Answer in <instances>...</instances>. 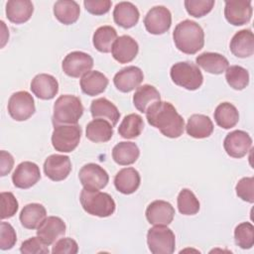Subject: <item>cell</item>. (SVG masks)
I'll return each instance as SVG.
<instances>
[{
    "label": "cell",
    "mask_w": 254,
    "mask_h": 254,
    "mask_svg": "<svg viewBox=\"0 0 254 254\" xmlns=\"http://www.w3.org/2000/svg\"><path fill=\"white\" fill-rule=\"evenodd\" d=\"M148 123L166 137L179 138L185 129V121L175 106L167 101H157L146 111Z\"/></svg>",
    "instance_id": "1"
},
{
    "label": "cell",
    "mask_w": 254,
    "mask_h": 254,
    "mask_svg": "<svg viewBox=\"0 0 254 254\" xmlns=\"http://www.w3.org/2000/svg\"><path fill=\"white\" fill-rule=\"evenodd\" d=\"M173 39L179 51L187 55H193L203 48L204 32L196 22L184 20L175 27Z\"/></svg>",
    "instance_id": "2"
},
{
    "label": "cell",
    "mask_w": 254,
    "mask_h": 254,
    "mask_svg": "<svg viewBox=\"0 0 254 254\" xmlns=\"http://www.w3.org/2000/svg\"><path fill=\"white\" fill-rule=\"evenodd\" d=\"M83 111L79 97L70 94L61 95L54 104L53 124L54 126L77 124Z\"/></svg>",
    "instance_id": "3"
},
{
    "label": "cell",
    "mask_w": 254,
    "mask_h": 254,
    "mask_svg": "<svg viewBox=\"0 0 254 254\" xmlns=\"http://www.w3.org/2000/svg\"><path fill=\"white\" fill-rule=\"evenodd\" d=\"M82 208L90 215L108 217L115 211L116 204L112 196L107 192L83 189L79 195Z\"/></svg>",
    "instance_id": "4"
},
{
    "label": "cell",
    "mask_w": 254,
    "mask_h": 254,
    "mask_svg": "<svg viewBox=\"0 0 254 254\" xmlns=\"http://www.w3.org/2000/svg\"><path fill=\"white\" fill-rule=\"evenodd\" d=\"M170 76L173 82L188 90L199 88L203 82V76L198 66L190 62H179L172 65Z\"/></svg>",
    "instance_id": "5"
},
{
    "label": "cell",
    "mask_w": 254,
    "mask_h": 254,
    "mask_svg": "<svg viewBox=\"0 0 254 254\" xmlns=\"http://www.w3.org/2000/svg\"><path fill=\"white\" fill-rule=\"evenodd\" d=\"M81 128L78 124L55 126L52 133V144L56 151L69 153L79 144L81 138Z\"/></svg>",
    "instance_id": "6"
},
{
    "label": "cell",
    "mask_w": 254,
    "mask_h": 254,
    "mask_svg": "<svg viewBox=\"0 0 254 254\" xmlns=\"http://www.w3.org/2000/svg\"><path fill=\"white\" fill-rule=\"evenodd\" d=\"M147 244L153 254H172L176 248L175 233L167 225H155L148 230Z\"/></svg>",
    "instance_id": "7"
},
{
    "label": "cell",
    "mask_w": 254,
    "mask_h": 254,
    "mask_svg": "<svg viewBox=\"0 0 254 254\" xmlns=\"http://www.w3.org/2000/svg\"><path fill=\"white\" fill-rule=\"evenodd\" d=\"M36 111L33 96L25 90L14 92L8 101V112L16 121L29 119Z\"/></svg>",
    "instance_id": "8"
},
{
    "label": "cell",
    "mask_w": 254,
    "mask_h": 254,
    "mask_svg": "<svg viewBox=\"0 0 254 254\" xmlns=\"http://www.w3.org/2000/svg\"><path fill=\"white\" fill-rule=\"evenodd\" d=\"M78 178L83 189L90 190H99L104 189L109 182L107 172L102 167L94 163H89L81 167L78 173Z\"/></svg>",
    "instance_id": "9"
},
{
    "label": "cell",
    "mask_w": 254,
    "mask_h": 254,
    "mask_svg": "<svg viewBox=\"0 0 254 254\" xmlns=\"http://www.w3.org/2000/svg\"><path fill=\"white\" fill-rule=\"evenodd\" d=\"M93 66V59L90 55L74 51L65 56L63 61L62 68L70 77H79L88 72Z\"/></svg>",
    "instance_id": "10"
},
{
    "label": "cell",
    "mask_w": 254,
    "mask_h": 254,
    "mask_svg": "<svg viewBox=\"0 0 254 254\" xmlns=\"http://www.w3.org/2000/svg\"><path fill=\"white\" fill-rule=\"evenodd\" d=\"M144 25L150 34L162 35L171 28L172 14L165 6H155L146 14Z\"/></svg>",
    "instance_id": "11"
},
{
    "label": "cell",
    "mask_w": 254,
    "mask_h": 254,
    "mask_svg": "<svg viewBox=\"0 0 254 254\" xmlns=\"http://www.w3.org/2000/svg\"><path fill=\"white\" fill-rule=\"evenodd\" d=\"M252 147L250 135L242 130H235L228 133L223 141V148L228 156L240 159L247 155Z\"/></svg>",
    "instance_id": "12"
},
{
    "label": "cell",
    "mask_w": 254,
    "mask_h": 254,
    "mask_svg": "<svg viewBox=\"0 0 254 254\" xmlns=\"http://www.w3.org/2000/svg\"><path fill=\"white\" fill-rule=\"evenodd\" d=\"M224 16L228 23L234 26H241L248 23L252 16L250 0H226Z\"/></svg>",
    "instance_id": "13"
},
{
    "label": "cell",
    "mask_w": 254,
    "mask_h": 254,
    "mask_svg": "<svg viewBox=\"0 0 254 254\" xmlns=\"http://www.w3.org/2000/svg\"><path fill=\"white\" fill-rule=\"evenodd\" d=\"M71 171V162L68 156L53 154L44 163L45 175L54 182L66 179Z\"/></svg>",
    "instance_id": "14"
},
{
    "label": "cell",
    "mask_w": 254,
    "mask_h": 254,
    "mask_svg": "<svg viewBox=\"0 0 254 254\" xmlns=\"http://www.w3.org/2000/svg\"><path fill=\"white\" fill-rule=\"evenodd\" d=\"M41 179V172L40 168L37 164L25 161L20 163L13 175H12V182L14 186L18 189H29L35 186L39 180Z\"/></svg>",
    "instance_id": "15"
},
{
    "label": "cell",
    "mask_w": 254,
    "mask_h": 254,
    "mask_svg": "<svg viewBox=\"0 0 254 254\" xmlns=\"http://www.w3.org/2000/svg\"><path fill=\"white\" fill-rule=\"evenodd\" d=\"M143 79L144 74L142 69L135 65H129L115 73L113 83L119 91L130 92L138 88Z\"/></svg>",
    "instance_id": "16"
},
{
    "label": "cell",
    "mask_w": 254,
    "mask_h": 254,
    "mask_svg": "<svg viewBox=\"0 0 254 254\" xmlns=\"http://www.w3.org/2000/svg\"><path fill=\"white\" fill-rule=\"evenodd\" d=\"M146 218L153 225H169L175 216L173 205L162 199L152 201L146 208Z\"/></svg>",
    "instance_id": "17"
},
{
    "label": "cell",
    "mask_w": 254,
    "mask_h": 254,
    "mask_svg": "<svg viewBox=\"0 0 254 254\" xmlns=\"http://www.w3.org/2000/svg\"><path fill=\"white\" fill-rule=\"evenodd\" d=\"M65 233V223L58 216H48L37 228V235L48 245L54 244Z\"/></svg>",
    "instance_id": "18"
},
{
    "label": "cell",
    "mask_w": 254,
    "mask_h": 254,
    "mask_svg": "<svg viewBox=\"0 0 254 254\" xmlns=\"http://www.w3.org/2000/svg\"><path fill=\"white\" fill-rule=\"evenodd\" d=\"M139 52L138 43L130 36L123 35L116 39L112 46V57L119 64L132 62Z\"/></svg>",
    "instance_id": "19"
},
{
    "label": "cell",
    "mask_w": 254,
    "mask_h": 254,
    "mask_svg": "<svg viewBox=\"0 0 254 254\" xmlns=\"http://www.w3.org/2000/svg\"><path fill=\"white\" fill-rule=\"evenodd\" d=\"M30 88L38 98L49 100L57 95L59 82L57 78L51 74L40 73L32 79Z\"/></svg>",
    "instance_id": "20"
},
{
    "label": "cell",
    "mask_w": 254,
    "mask_h": 254,
    "mask_svg": "<svg viewBox=\"0 0 254 254\" xmlns=\"http://www.w3.org/2000/svg\"><path fill=\"white\" fill-rule=\"evenodd\" d=\"M229 49L237 58L251 57L254 54V36L251 30L243 29L236 32L230 41Z\"/></svg>",
    "instance_id": "21"
},
{
    "label": "cell",
    "mask_w": 254,
    "mask_h": 254,
    "mask_svg": "<svg viewBox=\"0 0 254 254\" xmlns=\"http://www.w3.org/2000/svg\"><path fill=\"white\" fill-rule=\"evenodd\" d=\"M139 17L140 13L138 8L131 2H119L115 5L113 10L114 22L124 29L134 27L138 23Z\"/></svg>",
    "instance_id": "22"
},
{
    "label": "cell",
    "mask_w": 254,
    "mask_h": 254,
    "mask_svg": "<svg viewBox=\"0 0 254 254\" xmlns=\"http://www.w3.org/2000/svg\"><path fill=\"white\" fill-rule=\"evenodd\" d=\"M141 183L139 172L134 168L121 169L114 177V186L116 190L123 194L135 192Z\"/></svg>",
    "instance_id": "23"
},
{
    "label": "cell",
    "mask_w": 254,
    "mask_h": 254,
    "mask_svg": "<svg viewBox=\"0 0 254 254\" xmlns=\"http://www.w3.org/2000/svg\"><path fill=\"white\" fill-rule=\"evenodd\" d=\"M195 63L203 70L212 74H221L229 66L228 60L224 56L211 52H204L198 55Z\"/></svg>",
    "instance_id": "24"
},
{
    "label": "cell",
    "mask_w": 254,
    "mask_h": 254,
    "mask_svg": "<svg viewBox=\"0 0 254 254\" xmlns=\"http://www.w3.org/2000/svg\"><path fill=\"white\" fill-rule=\"evenodd\" d=\"M6 16L15 24L27 22L34 12V5L29 0H9L6 3Z\"/></svg>",
    "instance_id": "25"
},
{
    "label": "cell",
    "mask_w": 254,
    "mask_h": 254,
    "mask_svg": "<svg viewBox=\"0 0 254 254\" xmlns=\"http://www.w3.org/2000/svg\"><path fill=\"white\" fill-rule=\"evenodd\" d=\"M186 131L188 135L195 139L207 138L213 132V123L206 115L192 114L188 119Z\"/></svg>",
    "instance_id": "26"
},
{
    "label": "cell",
    "mask_w": 254,
    "mask_h": 254,
    "mask_svg": "<svg viewBox=\"0 0 254 254\" xmlns=\"http://www.w3.org/2000/svg\"><path fill=\"white\" fill-rule=\"evenodd\" d=\"M79 83L83 93L94 96L102 93L106 89L108 78L98 70H89L81 76Z\"/></svg>",
    "instance_id": "27"
},
{
    "label": "cell",
    "mask_w": 254,
    "mask_h": 254,
    "mask_svg": "<svg viewBox=\"0 0 254 254\" xmlns=\"http://www.w3.org/2000/svg\"><path fill=\"white\" fill-rule=\"evenodd\" d=\"M85 136L94 143H104L113 136V126L108 120L95 118L86 125Z\"/></svg>",
    "instance_id": "28"
},
{
    "label": "cell",
    "mask_w": 254,
    "mask_h": 254,
    "mask_svg": "<svg viewBox=\"0 0 254 254\" xmlns=\"http://www.w3.org/2000/svg\"><path fill=\"white\" fill-rule=\"evenodd\" d=\"M90 113L94 119L102 118L108 120L113 127L117 124L120 118V112L118 108L111 101L104 97L94 99L91 102Z\"/></svg>",
    "instance_id": "29"
},
{
    "label": "cell",
    "mask_w": 254,
    "mask_h": 254,
    "mask_svg": "<svg viewBox=\"0 0 254 254\" xmlns=\"http://www.w3.org/2000/svg\"><path fill=\"white\" fill-rule=\"evenodd\" d=\"M47 217V210L41 203H29L25 205L19 215L21 224L27 229H36Z\"/></svg>",
    "instance_id": "30"
},
{
    "label": "cell",
    "mask_w": 254,
    "mask_h": 254,
    "mask_svg": "<svg viewBox=\"0 0 254 254\" xmlns=\"http://www.w3.org/2000/svg\"><path fill=\"white\" fill-rule=\"evenodd\" d=\"M160 100V92L151 84H143L139 86L133 95V104L136 109L142 113H146L151 105Z\"/></svg>",
    "instance_id": "31"
},
{
    "label": "cell",
    "mask_w": 254,
    "mask_h": 254,
    "mask_svg": "<svg viewBox=\"0 0 254 254\" xmlns=\"http://www.w3.org/2000/svg\"><path fill=\"white\" fill-rule=\"evenodd\" d=\"M79 14V5L73 0H59L54 5V15L64 25L75 23Z\"/></svg>",
    "instance_id": "32"
},
{
    "label": "cell",
    "mask_w": 254,
    "mask_h": 254,
    "mask_svg": "<svg viewBox=\"0 0 254 254\" xmlns=\"http://www.w3.org/2000/svg\"><path fill=\"white\" fill-rule=\"evenodd\" d=\"M140 156V150L134 142H119L112 149V158L120 166L134 164Z\"/></svg>",
    "instance_id": "33"
},
{
    "label": "cell",
    "mask_w": 254,
    "mask_h": 254,
    "mask_svg": "<svg viewBox=\"0 0 254 254\" xmlns=\"http://www.w3.org/2000/svg\"><path fill=\"white\" fill-rule=\"evenodd\" d=\"M213 116L216 124L223 129H230L239 121L237 108L229 102H222L218 104L214 110Z\"/></svg>",
    "instance_id": "34"
},
{
    "label": "cell",
    "mask_w": 254,
    "mask_h": 254,
    "mask_svg": "<svg viewBox=\"0 0 254 254\" xmlns=\"http://www.w3.org/2000/svg\"><path fill=\"white\" fill-rule=\"evenodd\" d=\"M117 39V32L111 26H101L97 28L92 37L94 48L100 53H110L112 46Z\"/></svg>",
    "instance_id": "35"
},
{
    "label": "cell",
    "mask_w": 254,
    "mask_h": 254,
    "mask_svg": "<svg viewBox=\"0 0 254 254\" xmlns=\"http://www.w3.org/2000/svg\"><path fill=\"white\" fill-rule=\"evenodd\" d=\"M143 129H144L143 118L139 114L131 113L126 115L122 119L118 127V133L122 138L133 139L141 135Z\"/></svg>",
    "instance_id": "36"
},
{
    "label": "cell",
    "mask_w": 254,
    "mask_h": 254,
    "mask_svg": "<svg viewBox=\"0 0 254 254\" xmlns=\"http://www.w3.org/2000/svg\"><path fill=\"white\" fill-rule=\"evenodd\" d=\"M225 79L233 89L242 90L249 84V72L241 65H230L225 70Z\"/></svg>",
    "instance_id": "37"
},
{
    "label": "cell",
    "mask_w": 254,
    "mask_h": 254,
    "mask_svg": "<svg viewBox=\"0 0 254 254\" xmlns=\"http://www.w3.org/2000/svg\"><path fill=\"white\" fill-rule=\"evenodd\" d=\"M178 209L184 215H193L199 210L200 204L194 193L189 189H183L177 199Z\"/></svg>",
    "instance_id": "38"
},
{
    "label": "cell",
    "mask_w": 254,
    "mask_h": 254,
    "mask_svg": "<svg viewBox=\"0 0 254 254\" xmlns=\"http://www.w3.org/2000/svg\"><path fill=\"white\" fill-rule=\"evenodd\" d=\"M234 241L242 249H250L254 245V226L250 222H241L234 229Z\"/></svg>",
    "instance_id": "39"
},
{
    "label": "cell",
    "mask_w": 254,
    "mask_h": 254,
    "mask_svg": "<svg viewBox=\"0 0 254 254\" xmlns=\"http://www.w3.org/2000/svg\"><path fill=\"white\" fill-rule=\"evenodd\" d=\"M214 3V0H186L184 4L190 16L200 18L212 10Z\"/></svg>",
    "instance_id": "40"
},
{
    "label": "cell",
    "mask_w": 254,
    "mask_h": 254,
    "mask_svg": "<svg viewBox=\"0 0 254 254\" xmlns=\"http://www.w3.org/2000/svg\"><path fill=\"white\" fill-rule=\"evenodd\" d=\"M236 194L244 201L254 202V178L245 177L238 181L235 187Z\"/></svg>",
    "instance_id": "41"
},
{
    "label": "cell",
    "mask_w": 254,
    "mask_h": 254,
    "mask_svg": "<svg viewBox=\"0 0 254 254\" xmlns=\"http://www.w3.org/2000/svg\"><path fill=\"white\" fill-rule=\"evenodd\" d=\"M48 246L39 236L31 237L21 244L20 251L23 254H48L50 253Z\"/></svg>",
    "instance_id": "42"
},
{
    "label": "cell",
    "mask_w": 254,
    "mask_h": 254,
    "mask_svg": "<svg viewBox=\"0 0 254 254\" xmlns=\"http://www.w3.org/2000/svg\"><path fill=\"white\" fill-rule=\"evenodd\" d=\"M18 201L12 192H1V219L14 216L18 210Z\"/></svg>",
    "instance_id": "43"
},
{
    "label": "cell",
    "mask_w": 254,
    "mask_h": 254,
    "mask_svg": "<svg viewBox=\"0 0 254 254\" xmlns=\"http://www.w3.org/2000/svg\"><path fill=\"white\" fill-rule=\"evenodd\" d=\"M17 241L16 231L13 226L5 221L0 223V248L1 250L11 249Z\"/></svg>",
    "instance_id": "44"
},
{
    "label": "cell",
    "mask_w": 254,
    "mask_h": 254,
    "mask_svg": "<svg viewBox=\"0 0 254 254\" xmlns=\"http://www.w3.org/2000/svg\"><path fill=\"white\" fill-rule=\"evenodd\" d=\"M78 252L76 241L69 237H64L54 243L52 248L53 254H75Z\"/></svg>",
    "instance_id": "45"
},
{
    "label": "cell",
    "mask_w": 254,
    "mask_h": 254,
    "mask_svg": "<svg viewBox=\"0 0 254 254\" xmlns=\"http://www.w3.org/2000/svg\"><path fill=\"white\" fill-rule=\"evenodd\" d=\"M110 0H84L83 5L85 10L93 15L106 14L111 8Z\"/></svg>",
    "instance_id": "46"
},
{
    "label": "cell",
    "mask_w": 254,
    "mask_h": 254,
    "mask_svg": "<svg viewBox=\"0 0 254 254\" xmlns=\"http://www.w3.org/2000/svg\"><path fill=\"white\" fill-rule=\"evenodd\" d=\"M13 166H14L13 156L10 153L2 150L0 152V176L4 177L7 174H9L13 169Z\"/></svg>",
    "instance_id": "47"
}]
</instances>
